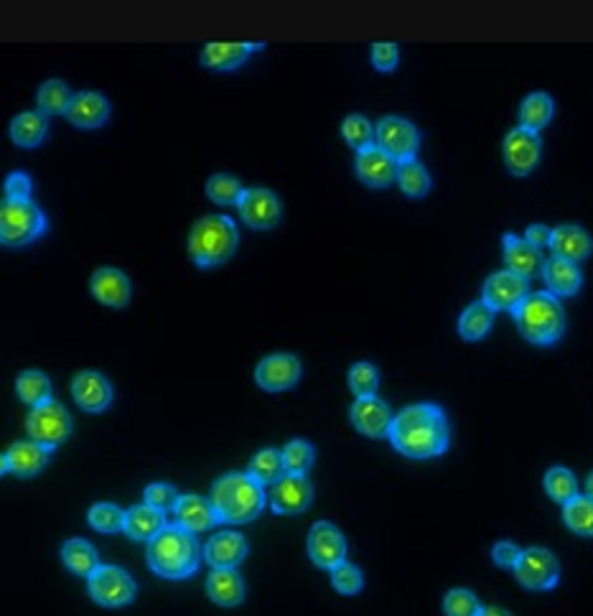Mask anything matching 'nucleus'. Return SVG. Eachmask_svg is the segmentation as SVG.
I'll return each instance as SVG.
<instances>
[{
	"instance_id": "f257e3e1",
	"label": "nucleus",
	"mask_w": 593,
	"mask_h": 616,
	"mask_svg": "<svg viewBox=\"0 0 593 616\" xmlns=\"http://www.w3.org/2000/svg\"><path fill=\"white\" fill-rule=\"evenodd\" d=\"M387 438L392 448L408 459H436L446 454L451 431H448L446 413L438 405L415 403L395 415Z\"/></svg>"
},
{
	"instance_id": "f03ea898",
	"label": "nucleus",
	"mask_w": 593,
	"mask_h": 616,
	"mask_svg": "<svg viewBox=\"0 0 593 616\" xmlns=\"http://www.w3.org/2000/svg\"><path fill=\"white\" fill-rule=\"evenodd\" d=\"M148 566L156 576L168 581H184L194 576L202 566L204 548L196 535L179 525H166L156 538L148 543Z\"/></svg>"
},
{
	"instance_id": "7ed1b4c3",
	"label": "nucleus",
	"mask_w": 593,
	"mask_h": 616,
	"mask_svg": "<svg viewBox=\"0 0 593 616\" xmlns=\"http://www.w3.org/2000/svg\"><path fill=\"white\" fill-rule=\"evenodd\" d=\"M219 522L227 525H245V522L258 520L265 510V487L255 482L250 474H224L212 484L209 492Z\"/></svg>"
},
{
	"instance_id": "20e7f679",
	"label": "nucleus",
	"mask_w": 593,
	"mask_h": 616,
	"mask_svg": "<svg viewBox=\"0 0 593 616\" xmlns=\"http://www.w3.org/2000/svg\"><path fill=\"white\" fill-rule=\"evenodd\" d=\"M517 331L522 339L538 347H550L566 334V311L560 298L550 296L548 291L530 293L520 306L512 311Z\"/></svg>"
},
{
	"instance_id": "39448f33",
	"label": "nucleus",
	"mask_w": 593,
	"mask_h": 616,
	"mask_svg": "<svg viewBox=\"0 0 593 616\" xmlns=\"http://www.w3.org/2000/svg\"><path fill=\"white\" fill-rule=\"evenodd\" d=\"M240 245V232L232 217L209 214L202 217L189 232V258L199 268H217L235 255Z\"/></svg>"
},
{
	"instance_id": "423d86ee",
	"label": "nucleus",
	"mask_w": 593,
	"mask_h": 616,
	"mask_svg": "<svg viewBox=\"0 0 593 616\" xmlns=\"http://www.w3.org/2000/svg\"><path fill=\"white\" fill-rule=\"evenodd\" d=\"M46 214L36 207L34 199L28 202H16V199H6L0 207V240L6 247H26L44 237Z\"/></svg>"
},
{
	"instance_id": "0eeeda50",
	"label": "nucleus",
	"mask_w": 593,
	"mask_h": 616,
	"mask_svg": "<svg viewBox=\"0 0 593 616\" xmlns=\"http://www.w3.org/2000/svg\"><path fill=\"white\" fill-rule=\"evenodd\" d=\"M26 431L31 441L41 443L44 448L54 451L56 446H62L72 433V415L59 400H46V403L31 408L26 418Z\"/></svg>"
},
{
	"instance_id": "6e6552de",
	"label": "nucleus",
	"mask_w": 593,
	"mask_h": 616,
	"mask_svg": "<svg viewBox=\"0 0 593 616\" xmlns=\"http://www.w3.org/2000/svg\"><path fill=\"white\" fill-rule=\"evenodd\" d=\"M375 146L382 148L387 156H392L398 163L413 161L420 148V133L410 120L387 115L375 125Z\"/></svg>"
},
{
	"instance_id": "1a4fd4ad",
	"label": "nucleus",
	"mask_w": 593,
	"mask_h": 616,
	"mask_svg": "<svg viewBox=\"0 0 593 616\" xmlns=\"http://www.w3.org/2000/svg\"><path fill=\"white\" fill-rule=\"evenodd\" d=\"M87 581H90L92 601L105 606V609L128 606L135 599V594H138V586L130 578V573L118 566H100Z\"/></svg>"
},
{
	"instance_id": "9d476101",
	"label": "nucleus",
	"mask_w": 593,
	"mask_h": 616,
	"mask_svg": "<svg viewBox=\"0 0 593 616\" xmlns=\"http://www.w3.org/2000/svg\"><path fill=\"white\" fill-rule=\"evenodd\" d=\"M515 578L530 591H550L560 581V563L548 548L535 545L522 550L520 563L515 566Z\"/></svg>"
},
{
	"instance_id": "9b49d317",
	"label": "nucleus",
	"mask_w": 593,
	"mask_h": 616,
	"mask_svg": "<svg viewBox=\"0 0 593 616\" xmlns=\"http://www.w3.org/2000/svg\"><path fill=\"white\" fill-rule=\"evenodd\" d=\"M308 558L314 560V566L324 568V571H334L336 566L347 563V540H344L342 530L331 522H316L308 532L306 540Z\"/></svg>"
},
{
	"instance_id": "f8f14e48",
	"label": "nucleus",
	"mask_w": 593,
	"mask_h": 616,
	"mask_svg": "<svg viewBox=\"0 0 593 616\" xmlns=\"http://www.w3.org/2000/svg\"><path fill=\"white\" fill-rule=\"evenodd\" d=\"M530 296V280L522 275L512 273V270H497L484 280L482 288V301L497 311H515L525 298Z\"/></svg>"
},
{
	"instance_id": "ddd939ff",
	"label": "nucleus",
	"mask_w": 593,
	"mask_h": 616,
	"mask_svg": "<svg viewBox=\"0 0 593 616\" xmlns=\"http://www.w3.org/2000/svg\"><path fill=\"white\" fill-rule=\"evenodd\" d=\"M543 156V140L540 133L527 128H515L504 138V163L512 176H530L538 168Z\"/></svg>"
},
{
	"instance_id": "4468645a",
	"label": "nucleus",
	"mask_w": 593,
	"mask_h": 616,
	"mask_svg": "<svg viewBox=\"0 0 593 616\" xmlns=\"http://www.w3.org/2000/svg\"><path fill=\"white\" fill-rule=\"evenodd\" d=\"M240 217L242 222L250 227V230L268 232L273 230L275 224L283 217V207H280V199L265 186H255V189H245L240 199Z\"/></svg>"
},
{
	"instance_id": "2eb2a0df",
	"label": "nucleus",
	"mask_w": 593,
	"mask_h": 616,
	"mask_svg": "<svg viewBox=\"0 0 593 616\" xmlns=\"http://www.w3.org/2000/svg\"><path fill=\"white\" fill-rule=\"evenodd\" d=\"M301 375V359L288 352H280L260 359L258 370H255V382L265 392H286L301 382Z\"/></svg>"
},
{
	"instance_id": "dca6fc26",
	"label": "nucleus",
	"mask_w": 593,
	"mask_h": 616,
	"mask_svg": "<svg viewBox=\"0 0 593 616\" xmlns=\"http://www.w3.org/2000/svg\"><path fill=\"white\" fill-rule=\"evenodd\" d=\"M311 502H314V487L308 482V476L286 474L270 487V507L275 515H303Z\"/></svg>"
},
{
	"instance_id": "f3484780",
	"label": "nucleus",
	"mask_w": 593,
	"mask_h": 616,
	"mask_svg": "<svg viewBox=\"0 0 593 616\" xmlns=\"http://www.w3.org/2000/svg\"><path fill=\"white\" fill-rule=\"evenodd\" d=\"M354 171H357V179L370 186V189H387V186L398 181L400 163L392 156H387L382 148L370 146L357 153Z\"/></svg>"
},
{
	"instance_id": "a211bd4d",
	"label": "nucleus",
	"mask_w": 593,
	"mask_h": 616,
	"mask_svg": "<svg viewBox=\"0 0 593 616\" xmlns=\"http://www.w3.org/2000/svg\"><path fill=\"white\" fill-rule=\"evenodd\" d=\"M49 456V448L31 441V438H28V441H16L6 454H3L0 469H3V474H13L18 476V479H31V476L44 471V466L49 464Z\"/></svg>"
},
{
	"instance_id": "6ab92c4d",
	"label": "nucleus",
	"mask_w": 593,
	"mask_h": 616,
	"mask_svg": "<svg viewBox=\"0 0 593 616\" xmlns=\"http://www.w3.org/2000/svg\"><path fill=\"white\" fill-rule=\"evenodd\" d=\"M349 418H352V426L357 428L362 436L367 438H385L390 436L392 428V415L390 405L382 403L380 398H357L354 400L352 410H349Z\"/></svg>"
},
{
	"instance_id": "aec40b11",
	"label": "nucleus",
	"mask_w": 593,
	"mask_h": 616,
	"mask_svg": "<svg viewBox=\"0 0 593 616\" xmlns=\"http://www.w3.org/2000/svg\"><path fill=\"white\" fill-rule=\"evenodd\" d=\"M72 398L84 413H105L112 403V385L102 372L84 370L72 380Z\"/></svg>"
},
{
	"instance_id": "412c9836",
	"label": "nucleus",
	"mask_w": 593,
	"mask_h": 616,
	"mask_svg": "<svg viewBox=\"0 0 593 616\" xmlns=\"http://www.w3.org/2000/svg\"><path fill=\"white\" fill-rule=\"evenodd\" d=\"M90 291L107 308H125L133 296L130 278L118 268H97L90 278Z\"/></svg>"
},
{
	"instance_id": "4be33fe9",
	"label": "nucleus",
	"mask_w": 593,
	"mask_h": 616,
	"mask_svg": "<svg viewBox=\"0 0 593 616\" xmlns=\"http://www.w3.org/2000/svg\"><path fill=\"white\" fill-rule=\"evenodd\" d=\"M247 540L242 538L240 532L224 530L212 535L204 545V560L214 571H222V568H237L242 560L247 558Z\"/></svg>"
},
{
	"instance_id": "5701e85b",
	"label": "nucleus",
	"mask_w": 593,
	"mask_h": 616,
	"mask_svg": "<svg viewBox=\"0 0 593 616\" xmlns=\"http://www.w3.org/2000/svg\"><path fill=\"white\" fill-rule=\"evenodd\" d=\"M174 517L176 525L189 530L191 535L212 530V527L219 522L212 499H204L199 497V494H181L179 502H176L174 507Z\"/></svg>"
},
{
	"instance_id": "b1692460",
	"label": "nucleus",
	"mask_w": 593,
	"mask_h": 616,
	"mask_svg": "<svg viewBox=\"0 0 593 616\" xmlns=\"http://www.w3.org/2000/svg\"><path fill=\"white\" fill-rule=\"evenodd\" d=\"M502 247H504V263H507V270H512V273L522 275V278H527V280L535 278V275H543V268H545L543 252H540L538 247H532L525 237L504 235Z\"/></svg>"
},
{
	"instance_id": "393cba45",
	"label": "nucleus",
	"mask_w": 593,
	"mask_h": 616,
	"mask_svg": "<svg viewBox=\"0 0 593 616\" xmlns=\"http://www.w3.org/2000/svg\"><path fill=\"white\" fill-rule=\"evenodd\" d=\"M67 120L79 130H97L110 120V102L100 92H77Z\"/></svg>"
},
{
	"instance_id": "a878e982",
	"label": "nucleus",
	"mask_w": 593,
	"mask_h": 616,
	"mask_svg": "<svg viewBox=\"0 0 593 616\" xmlns=\"http://www.w3.org/2000/svg\"><path fill=\"white\" fill-rule=\"evenodd\" d=\"M550 250H553V258L581 263V260L591 258L593 240L578 224H560L550 237Z\"/></svg>"
},
{
	"instance_id": "bb28decb",
	"label": "nucleus",
	"mask_w": 593,
	"mask_h": 616,
	"mask_svg": "<svg viewBox=\"0 0 593 616\" xmlns=\"http://www.w3.org/2000/svg\"><path fill=\"white\" fill-rule=\"evenodd\" d=\"M543 280H545V288H548L550 296L571 298L581 291L583 273H581V268H578V263L550 258V260H545Z\"/></svg>"
},
{
	"instance_id": "cd10ccee",
	"label": "nucleus",
	"mask_w": 593,
	"mask_h": 616,
	"mask_svg": "<svg viewBox=\"0 0 593 616\" xmlns=\"http://www.w3.org/2000/svg\"><path fill=\"white\" fill-rule=\"evenodd\" d=\"M265 44H207L202 49V64L212 72H235L247 62L252 51H263Z\"/></svg>"
},
{
	"instance_id": "c85d7f7f",
	"label": "nucleus",
	"mask_w": 593,
	"mask_h": 616,
	"mask_svg": "<svg viewBox=\"0 0 593 616\" xmlns=\"http://www.w3.org/2000/svg\"><path fill=\"white\" fill-rule=\"evenodd\" d=\"M166 512L156 510L151 504H135L125 512V527L123 532L130 540H140V543H151L158 532L166 527Z\"/></svg>"
},
{
	"instance_id": "c756f323",
	"label": "nucleus",
	"mask_w": 593,
	"mask_h": 616,
	"mask_svg": "<svg viewBox=\"0 0 593 616\" xmlns=\"http://www.w3.org/2000/svg\"><path fill=\"white\" fill-rule=\"evenodd\" d=\"M207 596L224 609L240 606L245 601V581L235 568L212 571L207 578Z\"/></svg>"
},
{
	"instance_id": "7c9ffc66",
	"label": "nucleus",
	"mask_w": 593,
	"mask_h": 616,
	"mask_svg": "<svg viewBox=\"0 0 593 616\" xmlns=\"http://www.w3.org/2000/svg\"><path fill=\"white\" fill-rule=\"evenodd\" d=\"M49 133V120L41 112H21L11 120V140L18 148H39Z\"/></svg>"
},
{
	"instance_id": "2f4dec72",
	"label": "nucleus",
	"mask_w": 593,
	"mask_h": 616,
	"mask_svg": "<svg viewBox=\"0 0 593 616\" xmlns=\"http://www.w3.org/2000/svg\"><path fill=\"white\" fill-rule=\"evenodd\" d=\"M62 560L64 566H67L74 576H87V578L102 566L100 553H97L95 545L87 543V540L82 538L67 540V543L62 545Z\"/></svg>"
},
{
	"instance_id": "473e14b6",
	"label": "nucleus",
	"mask_w": 593,
	"mask_h": 616,
	"mask_svg": "<svg viewBox=\"0 0 593 616\" xmlns=\"http://www.w3.org/2000/svg\"><path fill=\"white\" fill-rule=\"evenodd\" d=\"M553 115H555L553 97L545 95V92H532V95H527L520 105V128L540 133V130L553 120Z\"/></svg>"
},
{
	"instance_id": "72a5a7b5",
	"label": "nucleus",
	"mask_w": 593,
	"mask_h": 616,
	"mask_svg": "<svg viewBox=\"0 0 593 616\" xmlns=\"http://www.w3.org/2000/svg\"><path fill=\"white\" fill-rule=\"evenodd\" d=\"M494 311L484 301H476L466 306V311L459 319V334L466 342H482L484 336L492 331Z\"/></svg>"
},
{
	"instance_id": "f704fd0d",
	"label": "nucleus",
	"mask_w": 593,
	"mask_h": 616,
	"mask_svg": "<svg viewBox=\"0 0 593 616\" xmlns=\"http://www.w3.org/2000/svg\"><path fill=\"white\" fill-rule=\"evenodd\" d=\"M72 90L62 79H49L39 87L36 92V105H39L41 115H67L69 107H72Z\"/></svg>"
},
{
	"instance_id": "c9c22d12",
	"label": "nucleus",
	"mask_w": 593,
	"mask_h": 616,
	"mask_svg": "<svg viewBox=\"0 0 593 616\" xmlns=\"http://www.w3.org/2000/svg\"><path fill=\"white\" fill-rule=\"evenodd\" d=\"M398 186L403 189L405 196H410V199H423V196L431 194L433 179L431 174H428V168L423 166L418 158H413V161L400 163Z\"/></svg>"
},
{
	"instance_id": "e433bc0d",
	"label": "nucleus",
	"mask_w": 593,
	"mask_h": 616,
	"mask_svg": "<svg viewBox=\"0 0 593 616\" xmlns=\"http://www.w3.org/2000/svg\"><path fill=\"white\" fill-rule=\"evenodd\" d=\"M247 474L255 479V482H260L263 487H273L275 482H280L283 476H286V469H283V456H280V451H275V448H263L260 454H255V459L250 461V466H247Z\"/></svg>"
},
{
	"instance_id": "4c0bfd02",
	"label": "nucleus",
	"mask_w": 593,
	"mask_h": 616,
	"mask_svg": "<svg viewBox=\"0 0 593 616\" xmlns=\"http://www.w3.org/2000/svg\"><path fill=\"white\" fill-rule=\"evenodd\" d=\"M16 392L23 403L36 408V405L51 400V380L44 375V372L26 370L16 377Z\"/></svg>"
},
{
	"instance_id": "58836bf2",
	"label": "nucleus",
	"mask_w": 593,
	"mask_h": 616,
	"mask_svg": "<svg viewBox=\"0 0 593 616\" xmlns=\"http://www.w3.org/2000/svg\"><path fill=\"white\" fill-rule=\"evenodd\" d=\"M563 522L581 538H593V499L578 494L576 499L563 504Z\"/></svg>"
},
{
	"instance_id": "ea45409f",
	"label": "nucleus",
	"mask_w": 593,
	"mask_h": 616,
	"mask_svg": "<svg viewBox=\"0 0 593 616\" xmlns=\"http://www.w3.org/2000/svg\"><path fill=\"white\" fill-rule=\"evenodd\" d=\"M545 492L553 502L568 504L571 499L578 497V482L576 474L566 466H553V469L545 471Z\"/></svg>"
},
{
	"instance_id": "a19ab883",
	"label": "nucleus",
	"mask_w": 593,
	"mask_h": 616,
	"mask_svg": "<svg viewBox=\"0 0 593 616\" xmlns=\"http://www.w3.org/2000/svg\"><path fill=\"white\" fill-rule=\"evenodd\" d=\"M280 456H283V469H286V474L306 476V471L311 469L316 461V448L308 441H303V438H296V441L286 443Z\"/></svg>"
},
{
	"instance_id": "79ce46f5",
	"label": "nucleus",
	"mask_w": 593,
	"mask_h": 616,
	"mask_svg": "<svg viewBox=\"0 0 593 616\" xmlns=\"http://www.w3.org/2000/svg\"><path fill=\"white\" fill-rule=\"evenodd\" d=\"M377 387H380V372L372 362H357L349 370V390L354 392V398H375Z\"/></svg>"
},
{
	"instance_id": "37998d69",
	"label": "nucleus",
	"mask_w": 593,
	"mask_h": 616,
	"mask_svg": "<svg viewBox=\"0 0 593 616\" xmlns=\"http://www.w3.org/2000/svg\"><path fill=\"white\" fill-rule=\"evenodd\" d=\"M242 194H245V189H242L240 179H235V176L230 174H214L212 179L207 181V196L214 204H222V207H227V204H240Z\"/></svg>"
},
{
	"instance_id": "c03bdc74",
	"label": "nucleus",
	"mask_w": 593,
	"mask_h": 616,
	"mask_svg": "<svg viewBox=\"0 0 593 616\" xmlns=\"http://www.w3.org/2000/svg\"><path fill=\"white\" fill-rule=\"evenodd\" d=\"M342 135L354 151H364V148L375 146V125L364 115H349L342 123Z\"/></svg>"
},
{
	"instance_id": "a18cd8bd",
	"label": "nucleus",
	"mask_w": 593,
	"mask_h": 616,
	"mask_svg": "<svg viewBox=\"0 0 593 616\" xmlns=\"http://www.w3.org/2000/svg\"><path fill=\"white\" fill-rule=\"evenodd\" d=\"M87 517H90V525L95 527L97 532H107V535L120 532L125 527V512L120 510L118 504H110V502L95 504Z\"/></svg>"
},
{
	"instance_id": "49530a36",
	"label": "nucleus",
	"mask_w": 593,
	"mask_h": 616,
	"mask_svg": "<svg viewBox=\"0 0 593 616\" xmlns=\"http://www.w3.org/2000/svg\"><path fill=\"white\" fill-rule=\"evenodd\" d=\"M484 606L479 604L469 588H454L443 596V614L446 616H479Z\"/></svg>"
},
{
	"instance_id": "de8ad7c7",
	"label": "nucleus",
	"mask_w": 593,
	"mask_h": 616,
	"mask_svg": "<svg viewBox=\"0 0 593 616\" xmlns=\"http://www.w3.org/2000/svg\"><path fill=\"white\" fill-rule=\"evenodd\" d=\"M331 586L344 596H354L359 594L364 588V576L354 563H342L331 571Z\"/></svg>"
},
{
	"instance_id": "09e8293b",
	"label": "nucleus",
	"mask_w": 593,
	"mask_h": 616,
	"mask_svg": "<svg viewBox=\"0 0 593 616\" xmlns=\"http://www.w3.org/2000/svg\"><path fill=\"white\" fill-rule=\"evenodd\" d=\"M179 497L181 494L176 492V487H171V484H166V482L148 484L146 492H143L146 504H151V507H156V510H161V512H168V510L174 512Z\"/></svg>"
},
{
	"instance_id": "8fccbe9b",
	"label": "nucleus",
	"mask_w": 593,
	"mask_h": 616,
	"mask_svg": "<svg viewBox=\"0 0 593 616\" xmlns=\"http://www.w3.org/2000/svg\"><path fill=\"white\" fill-rule=\"evenodd\" d=\"M398 62H400L398 44H392V41H380V44L372 46V67H375L377 72L382 74L395 72Z\"/></svg>"
},
{
	"instance_id": "3c124183",
	"label": "nucleus",
	"mask_w": 593,
	"mask_h": 616,
	"mask_svg": "<svg viewBox=\"0 0 593 616\" xmlns=\"http://www.w3.org/2000/svg\"><path fill=\"white\" fill-rule=\"evenodd\" d=\"M6 199H16V202H28L31 199V191H34V181L31 176L23 174V171H16V174L6 176Z\"/></svg>"
},
{
	"instance_id": "603ef678",
	"label": "nucleus",
	"mask_w": 593,
	"mask_h": 616,
	"mask_svg": "<svg viewBox=\"0 0 593 616\" xmlns=\"http://www.w3.org/2000/svg\"><path fill=\"white\" fill-rule=\"evenodd\" d=\"M520 555L522 548H517L510 540H502V543H497L492 548V560L499 568H512V571H515V566L520 563Z\"/></svg>"
},
{
	"instance_id": "864d4df0",
	"label": "nucleus",
	"mask_w": 593,
	"mask_h": 616,
	"mask_svg": "<svg viewBox=\"0 0 593 616\" xmlns=\"http://www.w3.org/2000/svg\"><path fill=\"white\" fill-rule=\"evenodd\" d=\"M550 237H553V230L545 227V224H530V227L525 230V240L530 242L532 247H538V250L550 247Z\"/></svg>"
},
{
	"instance_id": "5fc2aeb1",
	"label": "nucleus",
	"mask_w": 593,
	"mask_h": 616,
	"mask_svg": "<svg viewBox=\"0 0 593 616\" xmlns=\"http://www.w3.org/2000/svg\"><path fill=\"white\" fill-rule=\"evenodd\" d=\"M479 616H512L510 611H504V609H497V606H484L482 614Z\"/></svg>"
},
{
	"instance_id": "6e6d98bb",
	"label": "nucleus",
	"mask_w": 593,
	"mask_h": 616,
	"mask_svg": "<svg viewBox=\"0 0 593 616\" xmlns=\"http://www.w3.org/2000/svg\"><path fill=\"white\" fill-rule=\"evenodd\" d=\"M586 497L593 499V471L588 474V479H586Z\"/></svg>"
}]
</instances>
